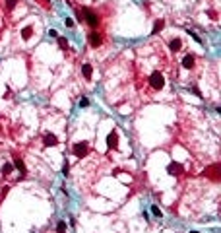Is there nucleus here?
I'll list each match as a JSON object with an SVG mask.
<instances>
[{
    "label": "nucleus",
    "mask_w": 221,
    "mask_h": 233,
    "mask_svg": "<svg viewBox=\"0 0 221 233\" xmlns=\"http://www.w3.org/2000/svg\"><path fill=\"white\" fill-rule=\"evenodd\" d=\"M82 74H83V78L86 80H91V74H93V68H91V64H82Z\"/></svg>",
    "instance_id": "obj_6"
},
{
    "label": "nucleus",
    "mask_w": 221,
    "mask_h": 233,
    "mask_svg": "<svg viewBox=\"0 0 221 233\" xmlns=\"http://www.w3.org/2000/svg\"><path fill=\"white\" fill-rule=\"evenodd\" d=\"M16 4H18V0H6V10L12 12V10L16 8Z\"/></svg>",
    "instance_id": "obj_15"
},
{
    "label": "nucleus",
    "mask_w": 221,
    "mask_h": 233,
    "mask_svg": "<svg viewBox=\"0 0 221 233\" xmlns=\"http://www.w3.org/2000/svg\"><path fill=\"white\" fill-rule=\"evenodd\" d=\"M56 233H66V221H58L56 224Z\"/></svg>",
    "instance_id": "obj_14"
},
{
    "label": "nucleus",
    "mask_w": 221,
    "mask_h": 233,
    "mask_svg": "<svg viewBox=\"0 0 221 233\" xmlns=\"http://www.w3.org/2000/svg\"><path fill=\"white\" fill-rule=\"evenodd\" d=\"M182 66L186 68V70H190V68L194 66V55H186L182 58Z\"/></svg>",
    "instance_id": "obj_9"
},
{
    "label": "nucleus",
    "mask_w": 221,
    "mask_h": 233,
    "mask_svg": "<svg viewBox=\"0 0 221 233\" xmlns=\"http://www.w3.org/2000/svg\"><path fill=\"white\" fill-rule=\"evenodd\" d=\"M0 132H2V126H0Z\"/></svg>",
    "instance_id": "obj_24"
},
{
    "label": "nucleus",
    "mask_w": 221,
    "mask_h": 233,
    "mask_svg": "<svg viewBox=\"0 0 221 233\" xmlns=\"http://www.w3.org/2000/svg\"><path fill=\"white\" fill-rule=\"evenodd\" d=\"M167 171H169L171 175H181L182 173V165L181 163H171V165L167 167Z\"/></svg>",
    "instance_id": "obj_7"
},
{
    "label": "nucleus",
    "mask_w": 221,
    "mask_h": 233,
    "mask_svg": "<svg viewBox=\"0 0 221 233\" xmlns=\"http://www.w3.org/2000/svg\"><path fill=\"white\" fill-rule=\"evenodd\" d=\"M8 173H12V165H10V163H6V165L2 167V175H8Z\"/></svg>",
    "instance_id": "obj_19"
},
{
    "label": "nucleus",
    "mask_w": 221,
    "mask_h": 233,
    "mask_svg": "<svg viewBox=\"0 0 221 233\" xmlns=\"http://www.w3.org/2000/svg\"><path fill=\"white\" fill-rule=\"evenodd\" d=\"M149 86L153 88V89H163V86H165V78H163V74L161 72H151V76H149Z\"/></svg>",
    "instance_id": "obj_2"
},
{
    "label": "nucleus",
    "mask_w": 221,
    "mask_h": 233,
    "mask_svg": "<svg viewBox=\"0 0 221 233\" xmlns=\"http://www.w3.org/2000/svg\"><path fill=\"white\" fill-rule=\"evenodd\" d=\"M16 167L19 169V173H22V177H25V173H27V169H25V163H23V160H19V157H16Z\"/></svg>",
    "instance_id": "obj_12"
},
{
    "label": "nucleus",
    "mask_w": 221,
    "mask_h": 233,
    "mask_svg": "<svg viewBox=\"0 0 221 233\" xmlns=\"http://www.w3.org/2000/svg\"><path fill=\"white\" fill-rule=\"evenodd\" d=\"M151 212H153V216H157V218H161V210H159V206H151Z\"/></svg>",
    "instance_id": "obj_18"
},
{
    "label": "nucleus",
    "mask_w": 221,
    "mask_h": 233,
    "mask_svg": "<svg viewBox=\"0 0 221 233\" xmlns=\"http://www.w3.org/2000/svg\"><path fill=\"white\" fill-rule=\"evenodd\" d=\"M56 144H58V138H56L54 134H51V132H49V134L45 136V146H56Z\"/></svg>",
    "instance_id": "obj_10"
},
{
    "label": "nucleus",
    "mask_w": 221,
    "mask_h": 233,
    "mask_svg": "<svg viewBox=\"0 0 221 233\" xmlns=\"http://www.w3.org/2000/svg\"><path fill=\"white\" fill-rule=\"evenodd\" d=\"M87 43H89L91 49H99V47L103 45V35L99 33V31H91L89 37H87Z\"/></svg>",
    "instance_id": "obj_3"
},
{
    "label": "nucleus",
    "mask_w": 221,
    "mask_h": 233,
    "mask_svg": "<svg viewBox=\"0 0 221 233\" xmlns=\"http://www.w3.org/2000/svg\"><path fill=\"white\" fill-rule=\"evenodd\" d=\"M62 173H64V175H68V173H70V163H64V167H62Z\"/></svg>",
    "instance_id": "obj_22"
},
{
    "label": "nucleus",
    "mask_w": 221,
    "mask_h": 233,
    "mask_svg": "<svg viewBox=\"0 0 221 233\" xmlns=\"http://www.w3.org/2000/svg\"><path fill=\"white\" fill-rule=\"evenodd\" d=\"M64 23H66V27H74V25H76L72 18H66V20H64Z\"/></svg>",
    "instance_id": "obj_20"
},
{
    "label": "nucleus",
    "mask_w": 221,
    "mask_h": 233,
    "mask_svg": "<svg viewBox=\"0 0 221 233\" xmlns=\"http://www.w3.org/2000/svg\"><path fill=\"white\" fill-rule=\"evenodd\" d=\"M87 105H89V99L87 97H82L80 99V107H87Z\"/></svg>",
    "instance_id": "obj_21"
},
{
    "label": "nucleus",
    "mask_w": 221,
    "mask_h": 233,
    "mask_svg": "<svg viewBox=\"0 0 221 233\" xmlns=\"http://www.w3.org/2000/svg\"><path fill=\"white\" fill-rule=\"evenodd\" d=\"M163 27H165V20H157L155 25H153V29H151V35H157Z\"/></svg>",
    "instance_id": "obj_11"
},
{
    "label": "nucleus",
    "mask_w": 221,
    "mask_h": 233,
    "mask_svg": "<svg viewBox=\"0 0 221 233\" xmlns=\"http://www.w3.org/2000/svg\"><path fill=\"white\" fill-rule=\"evenodd\" d=\"M186 31H188V33H190V35H192V39H194V41H196V43H202V39H200V35H198V33H194V31H192L190 27H186Z\"/></svg>",
    "instance_id": "obj_16"
},
{
    "label": "nucleus",
    "mask_w": 221,
    "mask_h": 233,
    "mask_svg": "<svg viewBox=\"0 0 221 233\" xmlns=\"http://www.w3.org/2000/svg\"><path fill=\"white\" fill-rule=\"evenodd\" d=\"M74 153H76L78 157H86L87 153H89V146H87V142H78V144L74 146Z\"/></svg>",
    "instance_id": "obj_4"
},
{
    "label": "nucleus",
    "mask_w": 221,
    "mask_h": 233,
    "mask_svg": "<svg viewBox=\"0 0 221 233\" xmlns=\"http://www.w3.org/2000/svg\"><path fill=\"white\" fill-rule=\"evenodd\" d=\"M49 35H51V37H58V33H56L54 29H51V31H49Z\"/></svg>",
    "instance_id": "obj_23"
},
{
    "label": "nucleus",
    "mask_w": 221,
    "mask_h": 233,
    "mask_svg": "<svg viewBox=\"0 0 221 233\" xmlns=\"http://www.w3.org/2000/svg\"><path fill=\"white\" fill-rule=\"evenodd\" d=\"M107 146L111 148V150L118 146V134H117V132H109V136H107Z\"/></svg>",
    "instance_id": "obj_5"
},
{
    "label": "nucleus",
    "mask_w": 221,
    "mask_h": 233,
    "mask_svg": "<svg viewBox=\"0 0 221 233\" xmlns=\"http://www.w3.org/2000/svg\"><path fill=\"white\" fill-rule=\"evenodd\" d=\"M58 39V45H60V49H68V41L64 39V37H56Z\"/></svg>",
    "instance_id": "obj_17"
},
{
    "label": "nucleus",
    "mask_w": 221,
    "mask_h": 233,
    "mask_svg": "<svg viewBox=\"0 0 221 233\" xmlns=\"http://www.w3.org/2000/svg\"><path fill=\"white\" fill-rule=\"evenodd\" d=\"M80 12H82V22H86L89 27H93V29L99 27V16L93 12V10L83 8V10H80Z\"/></svg>",
    "instance_id": "obj_1"
},
{
    "label": "nucleus",
    "mask_w": 221,
    "mask_h": 233,
    "mask_svg": "<svg viewBox=\"0 0 221 233\" xmlns=\"http://www.w3.org/2000/svg\"><path fill=\"white\" fill-rule=\"evenodd\" d=\"M181 47H182V43H181V39H171L169 41V49H171V52H177V51H181Z\"/></svg>",
    "instance_id": "obj_8"
},
{
    "label": "nucleus",
    "mask_w": 221,
    "mask_h": 233,
    "mask_svg": "<svg viewBox=\"0 0 221 233\" xmlns=\"http://www.w3.org/2000/svg\"><path fill=\"white\" fill-rule=\"evenodd\" d=\"M31 35H33V25H27V27H23V29H22V39L27 41Z\"/></svg>",
    "instance_id": "obj_13"
}]
</instances>
